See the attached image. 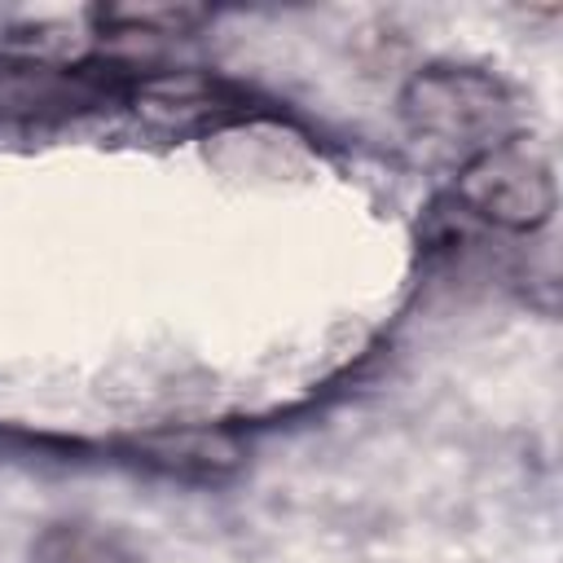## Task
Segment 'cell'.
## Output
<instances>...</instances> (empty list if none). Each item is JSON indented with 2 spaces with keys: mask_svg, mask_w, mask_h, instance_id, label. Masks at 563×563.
Returning a JSON list of instances; mask_svg holds the SVG:
<instances>
[{
  "mask_svg": "<svg viewBox=\"0 0 563 563\" xmlns=\"http://www.w3.org/2000/svg\"><path fill=\"white\" fill-rule=\"evenodd\" d=\"M400 119L413 136L457 150L462 158L519 132L510 88L493 70L457 62H431L413 70L400 88Z\"/></svg>",
  "mask_w": 563,
  "mask_h": 563,
  "instance_id": "obj_1",
  "label": "cell"
},
{
  "mask_svg": "<svg viewBox=\"0 0 563 563\" xmlns=\"http://www.w3.org/2000/svg\"><path fill=\"white\" fill-rule=\"evenodd\" d=\"M453 198L466 216L501 233H537L554 216V163L523 128L462 158Z\"/></svg>",
  "mask_w": 563,
  "mask_h": 563,
  "instance_id": "obj_2",
  "label": "cell"
},
{
  "mask_svg": "<svg viewBox=\"0 0 563 563\" xmlns=\"http://www.w3.org/2000/svg\"><path fill=\"white\" fill-rule=\"evenodd\" d=\"M128 457L154 475L167 479H185V484H220L229 479L246 449L242 435L229 427H158V431H141L128 444Z\"/></svg>",
  "mask_w": 563,
  "mask_h": 563,
  "instance_id": "obj_3",
  "label": "cell"
},
{
  "mask_svg": "<svg viewBox=\"0 0 563 563\" xmlns=\"http://www.w3.org/2000/svg\"><path fill=\"white\" fill-rule=\"evenodd\" d=\"M207 18L198 4H97L88 13L101 35H194Z\"/></svg>",
  "mask_w": 563,
  "mask_h": 563,
  "instance_id": "obj_4",
  "label": "cell"
},
{
  "mask_svg": "<svg viewBox=\"0 0 563 563\" xmlns=\"http://www.w3.org/2000/svg\"><path fill=\"white\" fill-rule=\"evenodd\" d=\"M35 563H132V550L97 523H53L35 541Z\"/></svg>",
  "mask_w": 563,
  "mask_h": 563,
  "instance_id": "obj_5",
  "label": "cell"
}]
</instances>
